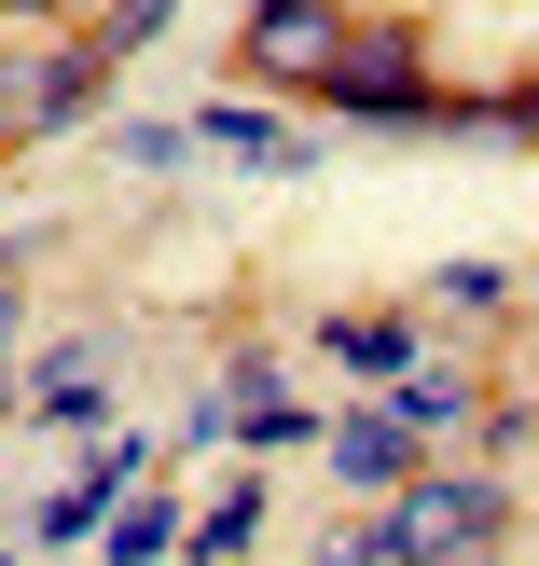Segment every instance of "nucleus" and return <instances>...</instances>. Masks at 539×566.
I'll return each mask as SVG.
<instances>
[{
    "label": "nucleus",
    "mask_w": 539,
    "mask_h": 566,
    "mask_svg": "<svg viewBox=\"0 0 539 566\" xmlns=\"http://www.w3.org/2000/svg\"><path fill=\"white\" fill-rule=\"evenodd\" d=\"M236 70H249V83H304V97H319V83L346 70V14H332V0H249Z\"/></svg>",
    "instance_id": "f257e3e1"
},
{
    "label": "nucleus",
    "mask_w": 539,
    "mask_h": 566,
    "mask_svg": "<svg viewBox=\"0 0 539 566\" xmlns=\"http://www.w3.org/2000/svg\"><path fill=\"white\" fill-rule=\"evenodd\" d=\"M387 539H402V566H457V553H485V539H498V484H415Z\"/></svg>",
    "instance_id": "f03ea898"
},
{
    "label": "nucleus",
    "mask_w": 539,
    "mask_h": 566,
    "mask_svg": "<svg viewBox=\"0 0 539 566\" xmlns=\"http://www.w3.org/2000/svg\"><path fill=\"white\" fill-rule=\"evenodd\" d=\"M28 429H55V442H83V429H97V346L28 359Z\"/></svg>",
    "instance_id": "7ed1b4c3"
},
{
    "label": "nucleus",
    "mask_w": 539,
    "mask_h": 566,
    "mask_svg": "<svg viewBox=\"0 0 539 566\" xmlns=\"http://www.w3.org/2000/svg\"><path fill=\"white\" fill-rule=\"evenodd\" d=\"M0 111H14L28 138L83 125V111H97V55H42V70H28V83H14V97H0Z\"/></svg>",
    "instance_id": "20e7f679"
},
{
    "label": "nucleus",
    "mask_w": 539,
    "mask_h": 566,
    "mask_svg": "<svg viewBox=\"0 0 539 566\" xmlns=\"http://www.w3.org/2000/svg\"><path fill=\"white\" fill-rule=\"evenodd\" d=\"M332 470H346V484H402V470H415L402 401H387V415H346V429H332Z\"/></svg>",
    "instance_id": "39448f33"
},
{
    "label": "nucleus",
    "mask_w": 539,
    "mask_h": 566,
    "mask_svg": "<svg viewBox=\"0 0 539 566\" xmlns=\"http://www.w3.org/2000/svg\"><path fill=\"white\" fill-rule=\"evenodd\" d=\"M166 539H194V525H180V512H166V497H153V484H138V497H125V512H111V525H97V553H111V566H166Z\"/></svg>",
    "instance_id": "423d86ee"
},
{
    "label": "nucleus",
    "mask_w": 539,
    "mask_h": 566,
    "mask_svg": "<svg viewBox=\"0 0 539 566\" xmlns=\"http://www.w3.org/2000/svg\"><path fill=\"white\" fill-rule=\"evenodd\" d=\"M194 138H208V153H249V166H304V138H291V125H263V111H236V97L194 111Z\"/></svg>",
    "instance_id": "0eeeda50"
},
{
    "label": "nucleus",
    "mask_w": 539,
    "mask_h": 566,
    "mask_svg": "<svg viewBox=\"0 0 539 566\" xmlns=\"http://www.w3.org/2000/svg\"><path fill=\"white\" fill-rule=\"evenodd\" d=\"M249 539H263V484H221L208 512H194V553H208V566H236Z\"/></svg>",
    "instance_id": "6e6552de"
},
{
    "label": "nucleus",
    "mask_w": 539,
    "mask_h": 566,
    "mask_svg": "<svg viewBox=\"0 0 539 566\" xmlns=\"http://www.w3.org/2000/svg\"><path fill=\"white\" fill-rule=\"evenodd\" d=\"M332 359H346V374H415V332H387V318H332Z\"/></svg>",
    "instance_id": "1a4fd4ad"
},
{
    "label": "nucleus",
    "mask_w": 539,
    "mask_h": 566,
    "mask_svg": "<svg viewBox=\"0 0 539 566\" xmlns=\"http://www.w3.org/2000/svg\"><path fill=\"white\" fill-rule=\"evenodd\" d=\"M111 153H125V166H180L194 125H111Z\"/></svg>",
    "instance_id": "9d476101"
},
{
    "label": "nucleus",
    "mask_w": 539,
    "mask_h": 566,
    "mask_svg": "<svg viewBox=\"0 0 539 566\" xmlns=\"http://www.w3.org/2000/svg\"><path fill=\"white\" fill-rule=\"evenodd\" d=\"M402 429H415V442H429V429H457V387H443V374H415V387H402Z\"/></svg>",
    "instance_id": "9b49d317"
},
{
    "label": "nucleus",
    "mask_w": 539,
    "mask_h": 566,
    "mask_svg": "<svg viewBox=\"0 0 539 566\" xmlns=\"http://www.w3.org/2000/svg\"><path fill=\"white\" fill-rule=\"evenodd\" d=\"M153 28H166V0H111V28H97V42H153Z\"/></svg>",
    "instance_id": "f8f14e48"
},
{
    "label": "nucleus",
    "mask_w": 539,
    "mask_h": 566,
    "mask_svg": "<svg viewBox=\"0 0 539 566\" xmlns=\"http://www.w3.org/2000/svg\"><path fill=\"white\" fill-rule=\"evenodd\" d=\"M0 14H55V0H0Z\"/></svg>",
    "instance_id": "ddd939ff"
},
{
    "label": "nucleus",
    "mask_w": 539,
    "mask_h": 566,
    "mask_svg": "<svg viewBox=\"0 0 539 566\" xmlns=\"http://www.w3.org/2000/svg\"><path fill=\"white\" fill-rule=\"evenodd\" d=\"M0 332H14V304H0Z\"/></svg>",
    "instance_id": "4468645a"
}]
</instances>
